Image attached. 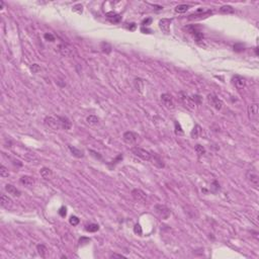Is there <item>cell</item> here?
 I'll list each match as a JSON object with an SVG mask.
<instances>
[{"mask_svg": "<svg viewBox=\"0 0 259 259\" xmlns=\"http://www.w3.org/2000/svg\"><path fill=\"white\" fill-rule=\"evenodd\" d=\"M73 10L74 11H78L79 13H81L82 12V5H80V4L75 5V6L73 7Z\"/></svg>", "mask_w": 259, "mask_h": 259, "instance_id": "44", "label": "cell"}, {"mask_svg": "<svg viewBox=\"0 0 259 259\" xmlns=\"http://www.w3.org/2000/svg\"><path fill=\"white\" fill-rule=\"evenodd\" d=\"M99 230V226L97 224H89L85 226V231L89 233H94Z\"/></svg>", "mask_w": 259, "mask_h": 259, "instance_id": "26", "label": "cell"}, {"mask_svg": "<svg viewBox=\"0 0 259 259\" xmlns=\"http://www.w3.org/2000/svg\"><path fill=\"white\" fill-rule=\"evenodd\" d=\"M179 99H180V101H181V103L184 105L185 107H187L188 109H190V110L194 109L196 103L193 101V97L189 96L187 93L183 92V91L179 92Z\"/></svg>", "mask_w": 259, "mask_h": 259, "instance_id": "3", "label": "cell"}, {"mask_svg": "<svg viewBox=\"0 0 259 259\" xmlns=\"http://www.w3.org/2000/svg\"><path fill=\"white\" fill-rule=\"evenodd\" d=\"M171 22H172V19H169V18L160 19L159 27L161 29V30L165 33V35H168V33L170 32V23Z\"/></svg>", "mask_w": 259, "mask_h": 259, "instance_id": "14", "label": "cell"}, {"mask_svg": "<svg viewBox=\"0 0 259 259\" xmlns=\"http://www.w3.org/2000/svg\"><path fill=\"white\" fill-rule=\"evenodd\" d=\"M90 242V239L89 238H86V237H81L79 239V244L80 245H85V244H88Z\"/></svg>", "mask_w": 259, "mask_h": 259, "instance_id": "40", "label": "cell"}, {"mask_svg": "<svg viewBox=\"0 0 259 259\" xmlns=\"http://www.w3.org/2000/svg\"><path fill=\"white\" fill-rule=\"evenodd\" d=\"M258 104L257 103H251L248 106V116L251 121H257L258 119Z\"/></svg>", "mask_w": 259, "mask_h": 259, "instance_id": "12", "label": "cell"}, {"mask_svg": "<svg viewBox=\"0 0 259 259\" xmlns=\"http://www.w3.org/2000/svg\"><path fill=\"white\" fill-rule=\"evenodd\" d=\"M188 8H189V5H187V4H180V5H178V6L175 7V12L184 13L188 10Z\"/></svg>", "mask_w": 259, "mask_h": 259, "instance_id": "28", "label": "cell"}, {"mask_svg": "<svg viewBox=\"0 0 259 259\" xmlns=\"http://www.w3.org/2000/svg\"><path fill=\"white\" fill-rule=\"evenodd\" d=\"M37 250H38L39 254L41 255V257H43V258L46 257V254H47V251H48V250H47V247L45 246V245L39 244L37 246Z\"/></svg>", "mask_w": 259, "mask_h": 259, "instance_id": "27", "label": "cell"}, {"mask_svg": "<svg viewBox=\"0 0 259 259\" xmlns=\"http://www.w3.org/2000/svg\"><path fill=\"white\" fill-rule=\"evenodd\" d=\"M135 86L136 88L139 89V91H142V89L144 87V81L140 78H137V79H135Z\"/></svg>", "mask_w": 259, "mask_h": 259, "instance_id": "34", "label": "cell"}, {"mask_svg": "<svg viewBox=\"0 0 259 259\" xmlns=\"http://www.w3.org/2000/svg\"><path fill=\"white\" fill-rule=\"evenodd\" d=\"M101 50L102 52L105 53V54H109V53L111 52V46L108 43H105V42H103V43H101Z\"/></svg>", "mask_w": 259, "mask_h": 259, "instance_id": "31", "label": "cell"}, {"mask_svg": "<svg viewBox=\"0 0 259 259\" xmlns=\"http://www.w3.org/2000/svg\"><path fill=\"white\" fill-rule=\"evenodd\" d=\"M150 161H152V163L154 164L155 166H157L158 168H164V166H165V164H164L163 160L160 158V156L158 154H155V153L154 154L152 153V157Z\"/></svg>", "mask_w": 259, "mask_h": 259, "instance_id": "18", "label": "cell"}, {"mask_svg": "<svg viewBox=\"0 0 259 259\" xmlns=\"http://www.w3.org/2000/svg\"><path fill=\"white\" fill-rule=\"evenodd\" d=\"M138 137V134L134 133L132 131H128V132H125L124 135H122V140L128 145H133L137 142Z\"/></svg>", "mask_w": 259, "mask_h": 259, "instance_id": "10", "label": "cell"}, {"mask_svg": "<svg viewBox=\"0 0 259 259\" xmlns=\"http://www.w3.org/2000/svg\"><path fill=\"white\" fill-rule=\"evenodd\" d=\"M105 16H106V18L110 22H113V23H119V22L122 20V15L118 14V13H116V12H113V11L107 12L106 14H105Z\"/></svg>", "mask_w": 259, "mask_h": 259, "instance_id": "17", "label": "cell"}, {"mask_svg": "<svg viewBox=\"0 0 259 259\" xmlns=\"http://www.w3.org/2000/svg\"><path fill=\"white\" fill-rule=\"evenodd\" d=\"M30 71L32 72V73L37 74L39 73V72L41 71V67L38 65V64H32V66H30Z\"/></svg>", "mask_w": 259, "mask_h": 259, "instance_id": "38", "label": "cell"}, {"mask_svg": "<svg viewBox=\"0 0 259 259\" xmlns=\"http://www.w3.org/2000/svg\"><path fill=\"white\" fill-rule=\"evenodd\" d=\"M0 202H1V207L6 208V210H11L13 207V202L10 197H8L6 194H1L0 197Z\"/></svg>", "mask_w": 259, "mask_h": 259, "instance_id": "15", "label": "cell"}, {"mask_svg": "<svg viewBox=\"0 0 259 259\" xmlns=\"http://www.w3.org/2000/svg\"><path fill=\"white\" fill-rule=\"evenodd\" d=\"M233 83L235 87L239 89V90H242V89L246 87V79L240 76V75H235L233 77Z\"/></svg>", "mask_w": 259, "mask_h": 259, "instance_id": "13", "label": "cell"}, {"mask_svg": "<svg viewBox=\"0 0 259 259\" xmlns=\"http://www.w3.org/2000/svg\"><path fill=\"white\" fill-rule=\"evenodd\" d=\"M44 37H45V39H46L47 41H49V42H54L55 41V37L52 35V33H45Z\"/></svg>", "mask_w": 259, "mask_h": 259, "instance_id": "41", "label": "cell"}, {"mask_svg": "<svg viewBox=\"0 0 259 259\" xmlns=\"http://www.w3.org/2000/svg\"><path fill=\"white\" fill-rule=\"evenodd\" d=\"M220 12L221 13H225V14H228V13H233L234 12V8L230 5H224L220 8Z\"/></svg>", "mask_w": 259, "mask_h": 259, "instance_id": "29", "label": "cell"}, {"mask_svg": "<svg viewBox=\"0 0 259 259\" xmlns=\"http://www.w3.org/2000/svg\"><path fill=\"white\" fill-rule=\"evenodd\" d=\"M89 153L91 154V156H93L94 158H96V159H98V160H101V159H102L101 155H100L98 152L94 151V150H91V149H90V150H89Z\"/></svg>", "mask_w": 259, "mask_h": 259, "instance_id": "39", "label": "cell"}, {"mask_svg": "<svg viewBox=\"0 0 259 259\" xmlns=\"http://www.w3.org/2000/svg\"><path fill=\"white\" fill-rule=\"evenodd\" d=\"M184 29H186L191 35H193V39L196 40V42L197 44L202 45V42L204 41V33L200 32L199 27L196 26H193V24H191V26H186L184 27Z\"/></svg>", "mask_w": 259, "mask_h": 259, "instance_id": "1", "label": "cell"}, {"mask_svg": "<svg viewBox=\"0 0 259 259\" xmlns=\"http://www.w3.org/2000/svg\"><path fill=\"white\" fill-rule=\"evenodd\" d=\"M69 150L71 151L72 155L76 158H83L84 157V153H83L81 150L77 149L76 147H73V146H69Z\"/></svg>", "mask_w": 259, "mask_h": 259, "instance_id": "23", "label": "cell"}, {"mask_svg": "<svg viewBox=\"0 0 259 259\" xmlns=\"http://www.w3.org/2000/svg\"><path fill=\"white\" fill-rule=\"evenodd\" d=\"M134 232L139 236H142V234H143V230H142V227H141L140 224L135 225V227H134Z\"/></svg>", "mask_w": 259, "mask_h": 259, "instance_id": "36", "label": "cell"}, {"mask_svg": "<svg viewBox=\"0 0 259 259\" xmlns=\"http://www.w3.org/2000/svg\"><path fill=\"white\" fill-rule=\"evenodd\" d=\"M175 129H176V133H183V131H182V129H181V127H180V125L178 124L177 122H175Z\"/></svg>", "mask_w": 259, "mask_h": 259, "instance_id": "45", "label": "cell"}, {"mask_svg": "<svg viewBox=\"0 0 259 259\" xmlns=\"http://www.w3.org/2000/svg\"><path fill=\"white\" fill-rule=\"evenodd\" d=\"M245 177H246V180L248 181V183L252 186V187L258 188V186H259V175L257 173V171L254 170V169H249V170L246 171Z\"/></svg>", "mask_w": 259, "mask_h": 259, "instance_id": "2", "label": "cell"}, {"mask_svg": "<svg viewBox=\"0 0 259 259\" xmlns=\"http://www.w3.org/2000/svg\"><path fill=\"white\" fill-rule=\"evenodd\" d=\"M132 196L133 199L136 200V202H142V204H145V202H147V196L146 193H144L143 190H141V189H133L132 190Z\"/></svg>", "mask_w": 259, "mask_h": 259, "instance_id": "11", "label": "cell"}, {"mask_svg": "<svg viewBox=\"0 0 259 259\" xmlns=\"http://www.w3.org/2000/svg\"><path fill=\"white\" fill-rule=\"evenodd\" d=\"M202 135V129L200 128V126H199V125H196L194 128L193 129V131H191V133H190L191 138L197 139V138H199Z\"/></svg>", "mask_w": 259, "mask_h": 259, "instance_id": "22", "label": "cell"}, {"mask_svg": "<svg viewBox=\"0 0 259 259\" xmlns=\"http://www.w3.org/2000/svg\"><path fill=\"white\" fill-rule=\"evenodd\" d=\"M220 189H221V187H220L219 182L215 180V181H214L211 184V193H217L220 190Z\"/></svg>", "mask_w": 259, "mask_h": 259, "instance_id": "32", "label": "cell"}, {"mask_svg": "<svg viewBox=\"0 0 259 259\" xmlns=\"http://www.w3.org/2000/svg\"><path fill=\"white\" fill-rule=\"evenodd\" d=\"M110 258H126V256H124L122 254H116V253H113V255H110Z\"/></svg>", "mask_w": 259, "mask_h": 259, "instance_id": "46", "label": "cell"}, {"mask_svg": "<svg viewBox=\"0 0 259 259\" xmlns=\"http://www.w3.org/2000/svg\"><path fill=\"white\" fill-rule=\"evenodd\" d=\"M59 52L61 53V55L65 56V57H72V56L74 55L75 50L71 45L62 43L59 46Z\"/></svg>", "mask_w": 259, "mask_h": 259, "instance_id": "8", "label": "cell"}, {"mask_svg": "<svg viewBox=\"0 0 259 259\" xmlns=\"http://www.w3.org/2000/svg\"><path fill=\"white\" fill-rule=\"evenodd\" d=\"M194 150H196V154H197V156H199V157H200V156H204V155L205 154V147H202V145H199V144L196 145V147H194Z\"/></svg>", "mask_w": 259, "mask_h": 259, "instance_id": "30", "label": "cell"}, {"mask_svg": "<svg viewBox=\"0 0 259 259\" xmlns=\"http://www.w3.org/2000/svg\"><path fill=\"white\" fill-rule=\"evenodd\" d=\"M208 102L210 103V105L211 107H214L215 109L217 110H221L223 108V105H224V103H223V101L221 99L219 98L218 96L216 95V94L214 93H210L208 95Z\"/></svg>", "mask_w": 259, "mask_h": 259, "instance_id": "6", "label": "cell"}, {"mask_svg": "<svg viewBox=\"0 0 259 259\" xmlns=\"http://www.w3.org/2000/svg\"><path fill=\"white\" fill-rule=\"evenodd\" d=\"M211 14V11H207V12H202V13H199V10L197 11L196 13L194 14H191L189 15L188 19H196V18H202V17H207L208 15Z\"/></svg>", "mask_w": 259, "mask_h": 259, "instance_id": "24", "label": "cell"}, {"mask_svg": "<svg viewBox=\"0 0 259 259\" xmlns=\"http://www.w3.org/2000/svg\"><path fill=\"white\" fill-rule=\"evenodd\" d=\"M86 122H88L89 125H91V126H96V125L99 124V119L97 118L96 116H87V119H86Z\"/></svg>", "mask_w": 259, "mask_h": 259, "instance_id": "25", "label": "cell"}, {"mask_svg": "<svg viewBox=\"0 0 259 259\" xmlns=\"http://www.w3.org/2000/svg\"><path fill=\"white\" fill-rule=\"evenodd\" d=\"M151 22H152V18H146V19H144L143 22H142V26H143V27L147 26H149Z\"/></svg>", "mask_w": 259, "mask_h": 259, "instance_id": "43", "label": "cell"}, {"mask_svg": "<svg viewBox=\"0 0 259 259\" xmlns=\"http://www.w3.org/2000/svg\"><path fill=\"white\" fill-rule=\"evenodd\" d=\"M57 119H59L60 126L62 129L68 131L72 128V122H71L70 119L67 118V116H57Z\"/></svg>", "mask_w": 259, "mask_h": 259, "instance_id": "16", "label": "cell"}, {"mask_svg": "<svg viewBox=\"0 0 259 259\" xmlns=\"http://www.w3.org/2000/svg\"><path fill=\"white\" fill-rule=\"evenodd\" d=\"M128 27H129L130 30H135V29H136V23L132 22V23H130V26H128Z\"/></svg>", "mask_w": 259, "mask_h": 259, "instance_id": "47", "label": "cell"}, {"mask_svg": "<svg viewBox=\"0 0 259 259\" xmlns=\"http://www.w3.org/2000/svg\"><path fill=\"white\" fill-rule=\"evenodd\" d=\"M160 98H161V101H162L163 105L166 108H168V109H174L175 103H174L173 98H172V96L170 95V94L163 93V94H161Z\"/></svg>", "mask_w": 259, "mask_h": 259, "instance_id": "9", "label": "cell"}, {"mask_svg": "<svg viewBox=\"0 0 259 259\" xmlns=\"http://www.w3.org/2000/svg\"><path fill=\"white\" fill-rule=\"evenodd\" d=\"M44 124L47 128L53 131H58L61 128L59 119L57 118H54V116H46L44 119Z\"/></svg>", "mask_w": 259, "mask_h": 259, "instance_id": "7", "label": "cell"}, {"mask_svg": "<svg viewBox=\"0 0 259 259\" xmlns=\"http://www.w3.org/2000/svg\"><path fill=\"white\" fill-rule=\"evenodd\" d=\"M59 215L61 216V217H66V215H67V211H66V208L65 207H62L59 210Z\"/></svg>", "mask_w": 259, "mask_h": 259, "instance_id": "42", "label": "cell"}, {"mask_svg": "<svg viewBox=\"0 0 259 259\" xmlns=\"http://www.w3.org/2000/svg\"><path fill=\"white\" fill-rule=\"evenodd\" d=\"M0 176L3 177V178L9 176V172H8V169H7L5 166H3V165L0 166Z\"/></svg>", "mask_w": 259, "mask_h": 259, "instance_id": "33", "label": "cell"}, {"mask_svg": "<svg viewBox=\"0 0 259 259\" xmlns=\"http://www.w3.org/2000/svg\"><path fill=\"white\" fill-rule=\"evenodd\" d=\"M5 190L7 191L8 194H11L12 196H17L18 197V196H20V194H21L19 189H17L15 186H13L11 184H6V185H5Z\"/></svg>", "mask_w": 259, "mask_h": 259, "instance_id": "20", "label": "cell"}, {"mask_svg": "<svg viewBox=\"0 0 259 259\" xmlns=\"http://www.w3.org/2000/svg\"><path fill=\"white\" fill-rule=\"evenodd\" d=\"M40 174H41V176L46 180L52 179V177H53V171L50 168H48V167H43L40 170Z\"/></svg>", "mask_w": 259, "mask_h": 259, "instance_id": "21", "label": "cell"}, {"mask_svg": "<svg viewBox=\"0 0 259 259\" xmlns=\"http://www.w3.org/2000/svg\"><path fill=\"white\" fill-rule=\"evenodd\" d=\"M154 211H155V213L163 220H167L171 216V210L164 205H155Z\"/></svg>", "mask_w": 259, "mask_h": 259, "instance_id": "4", "label": "cell"}, {"mask_svg": "<svg viewBox=\"0 0 259 259\" xmlns=\"http://www.w3.org/2000/svg\"><path fill=\"white\" fill-rule=\"evenodd\" d=\"M132 152L133 154L137 157L141 158L142 160L144 161H150L151 160V157H152V153L147 151L143 148H140V147H134L132 149Z\"/></svg>", "mask_w": 259, "mask_h": 259, "instance_id": "5", "label": "cell"}, {"mask_svg": "<svg viewBox=\"0 0 259 259\" xmlns=\"http://www.w3.org/2000/svg\"><path fill=\"white\" fill-rule=\"evenodd\" d=\"M19 181H20L21 184H23L24 186H27V187L32 186L33 184H35V179H33L32 176H29V175H24V176H21Z\"/></svg>", "mask_w": 259, "mask_h": 259, "instance_id": "19", "label": "cell"}, {"mask_svg": "<svg viewBox=\"0 0 259 259\" xmlns=\"http://www.w3.org/2000/svg\"><path fill=\"white\" fill-rule=\"evenodd\" d=\"M69 222H70V224L72 225V226H77L78 224H79L80 220L78 219V217L76 216H72L70 219H69Z\"/></svg>", "mask_w": 259, "mask_h": 259, "instance_id": "37", "label": "cell"}, {"mask_svg": "<svg viewBox=\"0 0 259 259\" xmlns=\"http://www.w3.org/2000/svg\"><path fill=\"white\" fill-rule=\"evenodd\" d=\"M122 158H124V156H122V154H119V155L116 157V159H115V160H113L110 163H108V165H109L110 167H113V166L116 165V164H118V163L119 162V161H122Z\"/></svg>", "mask_w": 259, "mask_h": 259, "instance_id": "35", "label": "cell"}]
</instances>
